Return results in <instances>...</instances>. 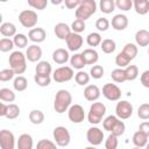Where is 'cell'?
Masks as SVG:
<instances>
[{
    "instance_id": "db71d44e",
    "label": "cell",
    "mask_w": 149,
    "mask_h": 149,
    "mask_svg": "<svg viewBox=\"0 0 149 149\" xmlns=\"http://www.w3.org/2000/svg\"><path fill=\"white\" fill-rule=\"evenodd\" d=\"M28 5L37 10H42L47 7L48 0H28Z\"/></svg>"
},
{
    "instance_id": "f35d334b",
    "label": "cell",
    "mask_w": 149,
    "mask_h": 149,
    "mask_svg": "<svg viewBox=\"0 0 149 149\" xmlns=\"http://www.w3.org/2000/svg\"><path fill=\"white\" fill-rule=\"evenodd\" d=\"M15 47L14 44V41L8 38V37H3L0 40V50L2 52H7V51H10L13 50V48Z\"/></svg>"
},
{
    "instance_id": "f6af8a7d",
    "label": "cell",
    "mask_w": 149,
    "mask_h": 149,
    "mask_svg": "<svg viewBox=\"0 0 149 149\" xmlns=\"http://www.w3.org/2000/svg\"><path fill=\"white\" fill-rule=\"evenodd\" d=\"M125 130H126V126H125L123 121H121V119H119V120L116 121V123L114 125L113 129L111 130V133L114 134V135H116V136L119 137V136H121V135L125 133Z\"/></svg>"
},
{
    "instance_id": "4316f807",
    "label": "cell",
    "mask_w": 149,
    "mask_h": 149,
    "mask_svg": "<svg viewBox=\"0 0 149 149\" xmlns=\"http://www.w3.org/2000/svg\"><path fill=\"white\" fill-rule=\"evenodd\" d=\"M133 6L135 8V12L140 15H146L149 12V0H141L133 2Z\"/></svg>"
},
{
    "instance_id": "44dd1931",
    "label": "cell",
    "mask_w": 149,
    "mask_h": 149,
    "mask_svg": "<svg viewBox=\"0 0 149 149\" xmlns=\"http://www.w3.org/2000/svg\"><path fill=\"white\" fill-rule=\"evenodd\" d=\"M135 42L139 47L149 45V31L147 29H140L135 34Z\"/></svg>"
},
{
    "instance_id": "277c9868",
    "label": "cell",
    "mask_w": 149,
    "mask_h": 149,
    "mask_svg": "<svg viewBox=\"0 0 149 149\" xmlns=\"http://www.w3.org/2000/svg\"><path fill=\"white\" fill-rule=\"evenodd\" d=\"M105 113H106V106L102 102H93L90 107L87 120L91 125H98L101 122Z\"/></svg>"
},
{
    "instance_id": "5bb4252c",
    "label": "cell",
    "mask_w": 149,
    "mask_h": 149,
    "mask_svg": "<svg viewBox=\"0 0 149 149\" xmlns=\"http://www.w3.org/2000/svg\"><path fill=\"white\" fill-rule=\"evenodd\" d=\"M54 33H55V35H56L59 40H64V41H65V40L69 37V35L72 33V29H71V27H69L66 23L59 22V23H57V24L55 26Z\"/></svg>"
},
{
    "instance_id": "7402d4cb",
    "label": "cell",
    "mask_w": 149,
    "mask_h": 149,
    "mask_svg": "<svg viewBox=\"0 0 149 149\" xmlns=\"http://www.w3.org/2000/svg\"><path fill=\"white\" fill-rule=\"evenodd\" d=\"M133 143H134V146L137 147V148H144V147L147 146V143H148V136H147L143 132H141V130L139 129V130L135 132L134 135H133Z\"/></svg>"
},
{
    "instance_id": "ba28073f",
    "label": "cell",
    "mask_w": 149,
    "mask_h": 149,
    "mask_svg": "<svg viewBox=\"0 0 149 149\" xmlns=\"http://www.w3.org/2000/svg\"><path fill=\"white\" fill-rule=\"evenodd\" d=\"M102 95L111 101H118L121 98V90L118 85L107 83L102 86Z\"/></svg>"
},
{
    "instance_id": "4dcf8cb0",
    "label": "cell",
    "mask_w": 149,
    "mask_h": 149,
    "mask_svg": "<svg viewBox=\"0 0 149 149\" xmlns=\"http://www.w3.org/2000/svg\"><path fill=\"white\" fill-rule=\"evenodd\" d=\"M35 71H36V73H41V74H50L52 71V68L49 62L40 61L35 68Z\"/></svg>"
},
{
    "instance_id": "7c38bea8",
    "label": "cell",
    "mask_w": 149,
    "mask_h": 149,
    "mask_svg": "<svg viewBox=\"0 0 149 149\" xmlns=\"http://www.w3.org/2000/svg\"><path fill=\"white\" fill-rule=\"evenodd\" d=\"M0 146L2 149H14L15 147L14 134L7 129H2L0 132Z\"/></svg>"
},
{
    "instance_id": "52a82bcc",
    "label": "cell",
    "mask_w": 149,
    "mask_h": 149,
    "mask_svg": "<svg viewBox=\"0 0 149 149\" xmlns=\"http://www.w3.org/2000/svg\"><path fill=\"white\" fill-rule=\"evenodd\" d=\"M74 73H73V69L70 68V66H61L58 69H56L54 71V74H52V78L57 83H65V81H69L73 78Z\"/></svg>"
},
{
    "instance_id": "9f6ffc18",
    "label": "cell",
    "mask_w": 149,
    "mask_h": 149,
    "mask_svg": "<svg viewBox=\"0 0 149 149\" xmlns=\"http://www.w3.org/2000/svg\"><path fill=\"white\" fill-rule=\"evenodd\" d=\"M81 0H64V3H65V7L69 8V9H74L77 8L79 5H80Z\"/></svg>"
},
{
    "instance_id": "83f0119b",
    "label": "cell",
    "mask_w": 149,
    "mask_h": 149,
    "mask_svg": "<svg viewBox=\"0 0 149 149\" xmlns=\"http://www.w3.org/2000/svg\"><path fill=\"white\" fill-rule=\"evenodd\" d=\"M99 8L105 14H111L115 9V0H100Z\"/></svg>"
},
{
    "instance_id": "7dc6e473",
    "label": "cell",
    "mask_w": 149,
    "mask_h": 149,
    "mask_svg": "<svg viewBox=\"0 0 149 149\" xmlns=\"http://www.w3.org/2000/svg\"><path fill=\"white\" fill-rule=\"evenodd\" d=\"M137 116L142 120H149V104H142L140 105L137 109Z\"/></svg>"
},
{
    "instance_id": "ffe728a7",
    "label": "cell",
    "mask_w": 149,
    "mask_h": 149,
    "mask_svg": "<svg viewBox=\"0 0 149 149\" xmlns=\"http://www.w3.org/2000/svg\"><path fill=\"white\" fill-rule=\"evenodd\" d=\"M52 59L57 64H65L69 61V51L63 48H58L52 52Z\"/></svg>"
},
{
    "instance_id": "681fc988",
    "label": "cell",
    "mask_w": 149,
    "mask_h": 149,
    "mask_svg": "<svg viewBox=\"0 0 149 149\" xmlns=\"http://www.w3.org/2000/svg\"><path fill=\"white\" fill-rule=\"evenodd\" d=\"M14 74H16V73L14 72V70L12 68L3 69V70L0 71V80L1 81H8V80L14 78Z\"/></svg>"
},
{
    "instance_id": "836d02e7",
    "label": "cell",
    "mask_w": 149,
    "mask_h": 149,
    "mask_svg": "<svg viewBox=\"0 0 149 149\" xmlns=\"http://www.w3.org/2000/svg\"><path fill=\"white\" fill-rule=\"evenodd\" d=\"M34 80H35V83H36L38 86L45 87V86L50 85V83H51V77H50V74L36 73V74L34 76Z\"/></svg>"
},
{
    "instance_id": "74e56055",
    "label": "cell",
    "mask_w": 149,
    "mask_h": 149,
    "mask_svg": "<svg viewBox=\"0 0 149 149\" xmlns=\"http://www.w3.org/2000/svg\"><path fill=\"white\" fill-rule=\"evenodd\" d=\"M122 51L130 58V61H133L135 57H136V55H137V47H136V44H134V43H127L125 47H123V49H122Z\"/></svg>"
},
{
    "instance_id": "1f68e13d",
    "label": "cell",
    "mask_w": 149,
    "mask_h": 149,
    "mask_svg": "<svg viewBox=\"0 0 149 149\" xmlns=\"http://www.w3.org/2000/svg\"><path fill=\"white\" fill-rule=\"evenodd\" d=\"M111 77L112 79L115 81V83H123L127 80V77H126V71H125V68H119V69H114L111 73Z\"/></svg>"
},
{
    "instance_id": "2e32d148",
    "label": "cell",
    "mask_w": 149,
    "mask_h": 149,
    "mask_svg": "<svg viewBox=\"0 0 149 149\" xmlns=\"http://www.w3.org/2000/svg\"><path fill=\"white\" fill-rule=\"evenodd\" d=\"M28 37L34 43H41V42H43L45 40L47 33H45V30L43 28H40V27L31 28L29 30V33H28Z\"/></svg>"
},
{
    "instance_id": "8d00e7d4",
    "label": "cell",
    "mask_w": 149,
    "mask_h": 149,
    "mask_svg": "<svg viewBox=\"0 0 149 149\" xmlns=\"http://www.w3.org/2000/svg\"><path fill=\"white\" fill-rule=\"evenodd\" d=\"M129 63H130V58L123 51H121V52H119L116 55V57H115V64L119 68H126V66L129 65Z\"/></svg>"
},
{
    "instance_id": "60d3db41",
    "label": "cell",
    "mask_w": 149,
    "mask_h": 149,
    "mask_svg": "<svg viewBox=\"0 0 149 149\" xmlns=\"http://www.w3.org/2000/svg\"><path fill=\"white\" fill-rule=\"evenodd\" d=\"M118 120H119L118 116H115V115H108V116L102 121V127H104V129L111 133V130L113 129V127H114V125L116 123Z\"/></svg>"
},
{
    "instance_id": "bcb514c9",
    "label": "cell",
    "mask_w": 149,
    "mask_h": 149,
    "mask_svg": "<svg viewBox=\"0 0 149 149\" xmlns=\"http://www.w3.org/2000/svg\"><path fill=\"white\" fill-rule=\"evenodd\" d=\"M118 144H119V142H118V136L111 133V134L108 135L106 142H105V148H106V149H116V148H118Z\"/></svg>"
},
{
    "instance_id": "7a4b0ae2",
    "label": "cell",
    "mask_w": 149,
    "mask_h": 149,
    "mask_svg": "<svg viewBox=\"0 0 149 149\" xmlns=\"http://www.w3.org/2000/svg\"><path fill=\"white\" fill-rule=\"evenodd\" d=\"M97 12V3L94 0H81L80 5L76 8V19L87 20Z\"/></svg>"
},
{
    "instance_id": "7bdbcfd3",
    "label": "cell",
    "mask_w": 149,
    "mask_h": 149,
    "mask_svg": "<svg viewBox=\"0 0 149 149\" xmlns=\"http://www.w3.org/2000/svg\"><path fill=\"white\" fill-rule=\"evenodd\" d=\"M19 115H20V108H19V106L15 105V104H9L8 105V111H7L6 118L13 120V119H16Z\"/></svg>"
},
{
    "instance_id": "d4e9b609",
    "label": "cell",
    "mask_w": 149,
    "mask_h": 149,
    "mask_svg": "<svg viewBox=\"0 0 149 149\" xmlns=\"http://www.w3.org/2000/svg\"><path fill=\"white\" fill-rule=\"evenodd\" d=\"M70 64H71L72 68L77 69V70H81V69H84L85 65H87L86 62H85V59H84L83 54H74L73 56H71Z\"/></svg>"
},
{
    "instance_id": "cb8c5ba5",
    "label": "cell",
    "mask_w": 149,
    "mask_h": 149,
    "mask_svg": "<svg viewBox=\"0 0 149 149\" xmlns=\"http://www.w3.org/2000/svg\"><path fill=\"white\" fill-rule=\"evenodd\" d=\"M34 146L33 137L29 134H21L17 140V148L19 149H31Z\"/></svg>"
},
{
    "instance_id": "b9f144b4",
    "label": "cell",
    "mask_w": 149,
    "mask_h": 149,
    "mask_svg": "<svg viewBox=\"0 0 149 149\" xmlns=\"http://www.w3.org/2000/svg\"><path fill=\"white\" fill-rule=\"evenodd\" d=\"M13 41H14L15 47H17V48H20V49L26 48L27 44H28V37H27L24 34H16V35L14 36Z\"/></svg>"
},
{
    "instance_id": "9a60e30c",
    "label": "cell",
    "mask_w": 149,
    "mask_h": 149,
    "mask_svg": "<svg viewBox=\"0 0 149 149\" xmlns=\"http://www.w3.org/2000/svg\"><path fill=\"white\" fill-rule=\"evenodd\" d=\"M26 57L29 62H38L42 57V49L36 45V44H31L27 48V51H26Z\"/></svg>"
},
{
    "instance_id": "3957f363",
    "label": "cell",
    "mask_w": 149,
    "mask_h": 149,
    "mask_svg": "<svg viewBox=\"0 0 149 149\" xmlns=\"http://www.w3.org/2000/svg\"><path fill=\"white\" fill-rule=\"evenodd\" d=\"M26 59H27V57L24 56V54L17 50V51H13L9 55L8 63H9V66L14 70V72L16 74H22L27 70Z\"/></svg>"
},
{
    "instance_id": "c3c4849f",
    "label": "cell",
    "mask_w": 149,
    "mask_h": 149,
    "mask_svg": "<svg viewBox=\"0 0 149 149\" xmlns=\"http://www.w3.org/2000/svg\"><path fill=\"white\" fill-rule=\"evenodd\" d=\"M56 142H52L50 140H45V139H42L37 142L36 144V148L37 149H55L56 148Z\"/></svg>"
},
{
    "instance_id": "4fadbf2b",
    "label": "cell",
    "mask_w": 149,
    "mask_h": 149,
    "mask_svg": "<svg viewBox=\"0 0 149 149\" xmlns=\"http://www.w3.org/2000/svg\"><path fill=\"white\" fill-rule=\"evenodd\" d=\"M65 42H66V47H68V49H69L70 51H77V50H79V49L81 48L84 40H83V37L80 36V34L72 31V33L69 35V37L65 40Z\"/></svg>"
},
{
    "instance_id": "6f0895ef",
    "label": "cell",
    "mask_w": 149,
    "mask_h": 149,
    "mask_svg": "<svg viewBox=\"0 0 149 149\" xmlns=\"http://www.w3.org/2000/svg\"><path fill=\"white\" fill-rule=\"evenodd\" d=\"M139 129H140L141 132H143V133L149 137V121H143V122H141Z\"/></svg>"
},
{
    "instance_id": "603a6c76",
    "label": "cell",
    "mask_w": 149,
    "mask_h": 149,
    "mask_svg": "<svg viewBox=\"0 0 149 149\" xmlns=\"http://www.w3.org/2000/svg\"><path fill=\"white\" fill-rule=\"evenodd\" d=\"M0 33L5 37H12L16 35V27L12 22H3L0 26Z\"/></svg>"
},
{
    "instance_id": "ee69618b",
    "label": "cell",
    "mask_w": 149,
    "mask_h": 149,
    "mask_svg": "<svg viewBox=\"0 0 149 149\" xmlns=\"http://www.w3.org/2000/svg\"><path fill=\"white\" fill-rule=\"evenodd\" d=\"M85 28H86L85 21H84V20H80V19H76V20L72 22V24H71V29H72L73 33L80 34V33H83V31L85 30Z\"/></svg>"
},
{
    "instance_id": "30bf717a",
    "label": "cell",
    "mask_w": 149,
    "mask_h": 149,
    "mask_svg": "<svg viewBox=\"0 0 149 149\" xmlns=\"http://www.w3.org/2000/svg\"><path fill=\"white\" fill-rule=\"evenodd\" d=\"M68 116H69V120L73 123L83 122L85 119V112H84L83 106H80L78 104L71 105L70 108L68 109Z\"/></svg>"
},
{
    "instance_id": "e0dca14e",
    "label": "cell",
    "mask_w": 149,
    "mask_h": 149,
    "mask_svg": "<svg viewBox=\"0 0 149 149\" xmlns=\"http://www.w3.org/2000/svg\"><path fill=\"white\" fill-rule=\"evenodd\" d=\"M111 24L115 30H125L128 26V17L125 14H116L113 16Z\"/></svg>"
},
{
    "instance_id": "8992f818",
    "label": "cell",
    "mask_w": 149,
    "mask_h": 149,
    "mask_svg": "<svg viewBox=\"0 0 149 149\" xmlns=\"http://www.w3.org/2000/svg\"><path fill=\"white\" fill-rule=\"evenodd\" d=\"M37 14L35 10L24 9L19 14V21L24 28H34L37 23Z\"/></svg>"
},
{
    "instance_id": "ac0fdd59",
    "label": "cell",
    "mask_w": 149,
    "mask_h": 149,
    "mask_svg": "<svg viewBox=\"0 0 149 149\" xmlns=\"http://www.w3.org/2000/svg\"><path fill=\"white\" fill-rule=\"evenodd\" d=\"M100 90L97 85H87L84 90V97L87 101H95L100 97Z\"/></svg>"
},
{
    "instance_id": "680465c9",
    "label": "cell",
    "mask_w": 149,
    "mask_h": 149,
    "mask_svg": "<svg viewBox=\"0 0 149 149\" xmlns=\"http://www.w3.org/2000/svg\"><path fill=\"white\" fill-rule=\"evenodd\" d=\"M7 111H8V105L1 102L0 104V116H6L7 115Z\"/></svg>"
},
{
    "instance_id": "6da1fadb",
    "label": "cell",
    "mask_w": 149,
    "mask_h": 149,
    "mask_svg": "<svg viewBox=\"0 0 149 149\" xmlns=\"http://www.w3.org/2000/svg\"><path fill=\"white\" fill-rule=\"evenodd\" d=\"M72 102V95L68 90H59L56 95H55V100H54V109L56 113L58 114H63L64 112H66Z\"/></svg>"
},
{
    "instance_id": "f546056e",
    "label": "cell",
    "mask_w": 149,
    "mask_h": 149,
    "mask_svg": "<svg viewBox=\"0 0 149 149\" xmlns=\"http://www.w3.org/2000/svg\"><path fill=\"white\" fill-rule=\"evenodd\" d=\"M15 93L14 91H12L10 88L7 87H2L0 88V99L3 102H13L15 100Z\"/></svg>"
},
{
    "instance_id": "f907efd6",
    "label": "cell",
    "mask_w": 149,
    "mask_h": 149,
    "mask_svg": "<svg viewBox=\"0 0 149 149\" xmlns=\"http://www.w3.org/2000/svg\"><path fill=\"white\" fill-rule=\"evenodd\" d=\"M115 7L127 12L133 7V0H115Z\"/></svg>"
},
{
    "instance_id": "d6986e66",
    "label": "cell",
    "mask_w": 149,
    "mask_h": 149,
    "mask_svg": "<svg viewBox=\"0 0 149 149\" xmlns=\"http://www.w3.org/2000/svg\"><path fill=\"white\" fill-rule=\"evenodd\" d=\"M81 54H83L84 59H85V62H86L87 65H93V64H95V63L98 62V59H99V54H98V51H97L95 49H93V48H87V49H85Z\"/></svg>"
},
{
    "instance_id": "94428289",
    "label": "cell",
    "mask_w": 149,
    "mask_h": 149,
    "mask_svg": "<svg viewBox=\"0 0 149 149\" xmlns=\"http://www.w3.org/2000/svg\"><path fill=\"white\" fill-rule=\"evenodd\" d=\"M0 1H1V2H7L8 0H0Z\"/></svg>"
},
{
    "instance_id": "5b68a950",
    "label": "cell",
    "mask_w": 149,
    "mask_h": 149,
    "mask_svg": "<svg viewBox=\"0 0 149 149\" xmlns=\"http://www.w3.org/2000/svg\"><path fill=\"white\" fill-rule=\"evenodd\" d=\"M52 136H54V140H55V142H56V144L58 147L69 146L70 140H71V135H70L69 130L63 126L56 127L54 129V132H52Z\"/></svg>"
},
{
    "instance_id": "816d5d0a",
    "label": "cell",
    "mask_w": 149,
    "mask_h": 149,
    "mask_svg": "<svg viewBox=\"0 0 149 149\" xmlns=\"http://www.w3.org/2000/svg\"><path fill=\"white\" fill-rule=\"evenodd\" d=\"M90 76L94 79H100L104 76V68L101 65H93L90 70Z\"/></svg>"
},
{
    "instance_id": "be15d7a7",
    "label": "cell",
    "mask_w": 149,
    "mask_h": 149,
    "mask_svg": "<svg viewBox=\"0 0 149 149\" xmlns=\"http://www.w3.org/2000/svg\"><path fill=\"white\" fill-rule=\"evenodd\" d=\"M136 1H141V0H133V2H136Z\"/></svg>"
},
{
    "instance_id": "11a10c76",
    "label": "cell",
    "mask_w": 149,
    "mask_h": 149,
    "mask_svg": "<svg viewBox=\"0 0 149 149\" xmlns=\"http://www.w3.org/2000/svg\"><path fill=\"white\" fill-rule=\"evenodd\" d=\"M140 80H141V84L144 87L149 88V70H146V71L142 72L141 77H140Z\"/></svg>"
},
{
    "instance_id": "91938a15",
    "label": "cell",
    "mask_w": 149,
    "mask_h": 149,
    "mask_svg": "<svg viewBox=\"0 0 149 149\" xmlns=\"http://www.w3.org/2000/svg\"><path fill=\"white\" fill-rule=\"evenodd\" d=\"M50 2L52 5H61L62 2H64V0H50Z\"/></svg>"
},
{
    "instance_id": "6125c7cd",
    "label": "cell",
    "mask_w": 149,
    "mask_h": 149,
    "mask_svg": "<svg viewBox=\"0 0 149 149\" xmlns=\"http://www.w3.org/2000/svg\"><path fill=\"white\" fill-rule=\"evenodd\" d=\"M146 147H147V148L149 149V143H147V146H146Z\"/></svg>"
},
{
    "instance_id": "e575fe53",
    "label": "cell",
    "mask_w": 149,
    "mask_h": 149,
    "mask_svg": "<svg viewBox=\"0 0 149 149\" xmlns=\"http://www.w3.org/2000/svg\"><path fill=\"white\" fill-rule=\"evenodd\" d=\"M102 42V38L99 33H90L86 37V43L90 47H98Z\"/></svg>"
},
{
    "instance_id": "8fae6325",
    "label": "cell",
    "mask_w": 149,
    "mask_h": 149,
    "mask_svg": "<svg viewBox=\"0 0 149 149\" xmlns=\"http://www.w3.org/2000/svg\"><path fill=\"white\" fill-rule=\"evenodd\" d=\"M86 140L92 146H99L104 140V132L98 127H91L86 132Z\"/></svg>"
},
{
    "instance_id": "f1b7e54d",
    "label": "cell",
    "mask_w": 149,
    "mask_h": 149,
    "mask_svg": "<svg viewBox=\"0 0 149 149\" xmlns=\"http://www.w3.org/2000/svg\"><path fill=\"white\" fill-rule=\"evenodd\" d=\"M13 87H14L15 91H19V92L24 91V90L28 87V80H27V78L19 74V76L14 79V81H13Z\"/></svg>"
},
{
    "instance_id": "ab89813d",
    "label": "cell",
    "mask_w": 149,
    "mask_h": 149,
    "mask_svg": "<svg viewBox=\"0 0 149 149\" xmlns=\"http://www.w3.org/2000/svg\"><path fill=\"white\" fill-rule=\"evenodd\" d=\"M125 71H126V77H127V80H135L139 76V69L136 65H128L125 68Z\"/></svg>"
},
{
    "instance_id": "9c48e42d",
    "label": "cell",
    "mask_w": 149,
    "mask_h": 149,
    "mask_svg": "<svg viewBox=\"0 0 149 149\" xmlns=\"http://www.w3.org/2000/svg\"><path fill=\"white\" fill-rule=\"evenodd\" d=\"M115 114L119 119H129L133 114V105L127 100H120L115 106Z\"/></svg>"
},
{
    "instance_id": "f5cc1de1",
    "label": "cell",
    "mask_w": 149,
    "mask_h": 149,
    "mask_svg": "<svg viewBox=\"0 0 149 149\" xmlns=\"http://www.w3.org/2000/svg\"><path fill=\"white\" fill-rule=\"evenodd\" d=\"M109 21L106 19V17H99L97 21H95V28L100 31H106L108 28H109Z\"/></svg>"
},
{
    "instance_id": "d590c367",
    "label": "cell",
    "mask_w": 149,
    "mask_h": 149,
    "mask_svg": "<svg viewBox=\"0 0 149 149\" xmlns=\"http://www.w3.org/2000/svg\"><path fill=\"white\" fill-rule=\"evenodd\" d=\"M90 77H91V76H90L87 72L79 70V71L74 74V80H76V83H77L78 85L84 86V85H87V84H88V81H90Z\"/></svg>"
},
{
    "instance_id": "484cf974",
    "label": "cell",
    "mask_w": 149,
    "mask_h": 149,
    "mask_svg": "<svg viewBox=\"0 0 149 149\" xmlns=\"http://www.w3.org/2000/svg\"><path fill=\"white\" fill-rule=\"evenodd\" d=\"M29 121L33 125H41L44 121V113L40 109H33L29 113Z\"/></svg>"
},
{
    "instance_id": "d6a6232c",
    "label": "cell",
    "mask_w": 149,
    "mask_h": 149,
    "mask_svg": "<svg viewBox=\"0 0 149 149\" xmlns=\"http://www.w3.org/2000/svg\"><path fill=\"white\" fill-rule=\"evenodd\" d=\"M100 48L105 54H112L116 49V43L111 38H106V40H102Z\"/></svg>"
},
{
    "instance_id": "e7e4bbea",
    "label": "cell",
    "mask_w": 149,
    "mask_h": 149,
    "mask_svg": "<svg viewBox=\"0 0 149 149\" xmlns=\"http://www.w3.org/2000/svg\"><path fill=\"white\" fill-rule=\"evenodd\" d=\"M148 55H149V48H148Z\"/></svg>"
}]
</instances>
